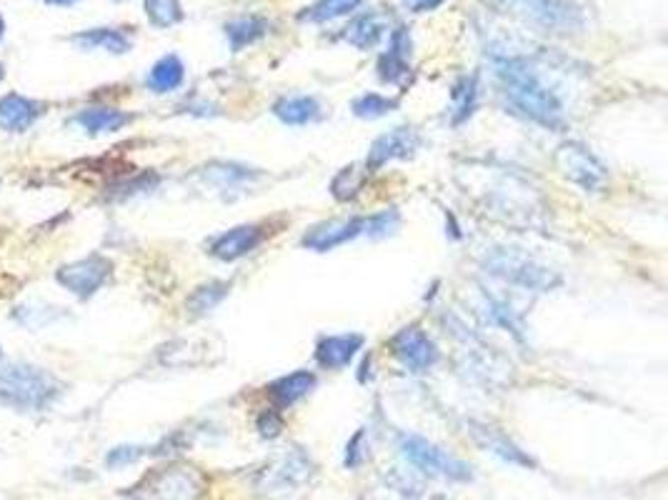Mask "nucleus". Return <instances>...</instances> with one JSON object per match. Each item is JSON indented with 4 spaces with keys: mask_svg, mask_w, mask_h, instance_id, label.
<instances>
[{
    "mask_svg": "<svg viewBox=\"0 0 668 500\" xmlns=\"http://www.w3.org/2000/svg\"><path fill=\"white\" fill-rule=\"evenodd\" d=\"M496 75L503 98L518 115L551 130L566 123L558 95L543 83L526 58H496Z\"/></svg>",
    "mask_w": 668,
    "mask_h": 500,
    "instance_id": "f257e3e1",
    "label": "nucleus"
},
{
    "mask_svg": "<svg viewBox=\"0 0 668 500\" xmlns=\"http://www.w3.org/2000/svg\"><path fill=\"white\" fill-rule=\"evenodd\" d=\"M61 393V383L31 363H13L0 368V403L13 410H46Z\"/></svg>",
    "mask_w": 668,
    "mask_h": 500,
    "instance_id": "f03ea898",
    "label": "nucleus"
},
{
    "mask_svg": "<svg viewBox=\"0 0 668 500\" xmlns=\"http://www.w3.org/2000/svg\"><path fill=\"white\" fill-rule=\"evenodd\" d=\"M398 450H401V455L408 463L416 465L423 473L448 480H471V465L458 460L456 455H451L448 450L438 448L431 440L421 438V435L403 433L401 438H398Z\"/></svg>",
    "mask_w": 668,
    "mask_h": 500,
    "instance_id": "7ed1b4c3",
    "label": "nucleus"
},
{
    "mask_svg": "<svg viewBox=\"0 0 668 500\" xmlns=\"http://www.w3.org/2000/svg\"><path fill=\"white\" fill-rule=\"evenodd\" d=\"M501 3L551 33H573L583 25L581 10L571 0H501Z\"/></svg>",
    "mask_w": 668,
    "mask_h": 500,
    "instance_id": "20e7f679",
    "label": "nucleus"
},
{
    "mask_svg": "<svg viewBox=\"0 0 668 500\" xmlns=\"http://www.w3.org/2000/svg\"><path fill=\"white\" fill-rule=\"evenodd\" d=\"M556 165L563 178L581 185L583 190H601L606 185L608 170L586 145L563 143L556 150Z\"/></svg>",
    "mask_w": 668,
    "mask_h": 500,
    "instance_id": "39448f33",
    "label": "nucleus"
},
{
    "mask_svg": "<svg viewBox=\"0 0 668 500\" xmlns=\"http://www.w3.org/2000/svg\"><path fill=\"white\" fill-rule=\"evenodd\" d=\"M486 265L491 268V273L501 275V278L511 280V283L523 285V288L546 290L551 288L553 283H558V278H551V270L511 248L496 250V253L486 260Z\"/></svg>",
    "mask_w": 668,
    "mask_h": 500,
    "instance_id": "423d86ee",
    "label": "nucleus"
},
{
    "mask_svg": "<svg viewBox=\"0 0 668 500\" xmlns=\"http://www.w3.org/2000/svg\"><path fill=\"white\" fill-rule=\"evenodd\" d=\"M111 260L103 258V255H88V258L76 260V263H68L63 268H58L56 280L66 290H71L78 298H91L93 293L103 288L111 278Z\"/></svg>",
    "mask_w": 668,
    "mask_h": 500,
    "instance_id": "0eeeda50",
    "label": "nucleus"
},
{
    "mask_svg": "<svg viewBox=\"0 0 668 500\" xmlns=\"http://www.w3.org/2000/svg\"><path fill=\"white\" fill-rule=\"evenodd\" d=\"M393 355L401 360L406 368H411L413 373H423V370L433 368L438 360V348L421 328L411 325V328H403L393 335L391 340Z\"/></svg>",
    "mask_w": 668,
    "mask_h": 500,
    "instance_id": "6e6552de",
    "label": "nucleus"
},
{
    "mask_svg": "<svg viewBox=\"0 0 668 500\" xmlns=\"http://www.w3.org/2000/svg\"><path fill=\"white\" fill-rule=\"evenodd\" d=\"M418 148H421V135H418L416 128H408V125L406 128H393L386 135L373 140L371 150H368L366 168L376 170L386 165L388 160L411 158Z\"/></svg>",
    "mask_w": 668,
    "mask_h": 500,
    "instance_id": "1a4fd4ad",
    "label": "nucleus"
},
{
    "mask_svg": "<svg viewBox=\"0 0 668 500\" xmlns=\"http://www.w3.org/2000/svg\"><path fill=\"white\" fill-rule=\"evenodd\" d=\"M358 235H368V218H351V220H326L318 223L303 235V245L316 253H326L336 245L348 243V240L358 238Z\"/></svg>",
    "mask_w": 668,
    "mask_h": 500,
    "instance_id": "9d476101",
    "label": "nucleus"
},
{
    "mask_svg": "<svg viewBox=\"0 0 668 500\" xmlns=\"http://www.w3.org/2000/svg\"><path fill=\"white\" fill-rule=\"evenodd\" d=\"M411 73V33L398 25L388 40V50L378 58V75L386 83H401Z\"/></svg>",
    "mask_w": 668,
    "mask_h": 500,
    "instance_id": "9b49d317",
    "label": "nucleus"
},
{
    "mask_svg": "<svg viewBox=\"0 0 668 500\" xmlns=\"http://www.w3.org/2000/svg\"><path fill=\"white\" fill-rule=\"evenodd\" d=\"M263 243V230L258 225H238L226 230L211 243V253L221 260H238L243 255L253 253Z\"/></svg>",
    "mask_w": 668,
    "mask_h": 500,
    "instance_id": "f8f14e48",
    "label": "nucleus"
},
{
    "mask_svg": "<svg viewBox=\"0 0 668 500\" xmlns=\"http://www.w3.org/2000/svg\"><path fill=\"white\" fill-rule=\"evenodd\" d=\"M46 105L38 100L23 98V95H6L0 98V130L8 133H26L33 123L43 115Z\"/></svg>",
    "mask_w": 668,
    "mask_h": 500,
    "instance_id": "ddd939ff",
    "label": "nucleus"
},
{
    "mask_svg": "<svg viewBox=\"0 0 668 500\" xmlns=\"http://www.w3.org/2000/svg\"><path fill=\"white\" fill-rule=\"evenodd\" d=\"M363 348V335L358 333H343V335H328L316 345V360L328 370L346 368L358 350Z\"/></svg>",
    "mask_w": 668,
    "mask_h": 500,
    "instance_id": "4468645a",
    "label": "nucleus"
},
{
    "mask_svg": "<svg viewBox=\"0 0 668 500\" xmlns=\"http://www.w3.org/2000/svg\"><path fill=\"white\" fill-rule=\"evenodd\" d=\"M73 123L81 125L86 133L103 135V133H116V130H121L123 125L131 123V115L116 108H86L73 118Z\"/></svg>",
    "mask_w": 668,
    "mask_h": 500,
    "instance_id": "2eb2a0df",
    "label": "nucleus"
},
{
    "mask_svg": "<svg viewBox=\"0 0 668 500\" xmlns=\"http://www.w3.org/2000/svg\"><path fill=\"white\" fill-rule=\"evenodd\" d=\"M73 43L81 45L83 50H108V53H128L131 50V38L118 28H93L73 35Z\"/></svg>",
    "mask_w": 668,
    "mask_h": 500,
    "instance_id": "dca6fc26",
    "label": "nucleus"
},
{
    "mask_svg": "<svg viewBox=\"0 0 668 500\" xmlns=\"http://www.w3.org/2000/svg\"><path fill=\"white\" fill-rule=\"evenodd\" d=\"M316 388V375L308 373V370H296V373H288L283 378H278L276 383H271V395L278 405H293L308 395L311 390Z\"/></svg>",
    "mask_w": 668,
    "mask_h": 500,
    "instance_id": "f3484780",
    "label": "nucleus"
},
{
    "mask_svg": "<svg viewBox=\"0 0 668 500\" xmlns=\"http://www.w3.org/2000/svg\"><path fill=\"white\" fill-rule=\"evenodd\" d=\"M273 113L286 125H306L321 118V105L311 95H296V98H283L273 105Z\"/></svg>",
    "mask_w": 668,
    "mask_h": 500,
    "instance_id": "a211bd4d",
    "label": "nucleus"
},
{
    "mask_svg": "<svg viewBox=\"0 0 668 500\" xmlns=\"http://www.w3.org/2000/svg\"><path fill=\"white\" fill-rule=\"evenodd\" d=\"M183 78H186L183 60L178 55H166V58H161L153 65L146 83L153 93H171V90H176L183 83Z\"/></svg>",
    "mask_w": 668,
    "mask_h": 500,
    "instance_id": "6ab92c4d",
    "label": "nucleus"
},
{
    "mask_svg": "<svg viewBox=\"0 0 668 500\" xmlns=\"http://www.w3.org/2000/svg\"><path fill=\"white\" fill-rule=\"evenodd\" d=\"M266 33H268V20L258 18V15H248V18L231 20V23L226 25V38L236 53L246 48V45H253Z\"/></svg>",
    "mask_w": 668,
    "mask_h": 500,
    "instance_id": "aec40b11",
    "label": "nucleus"
},
{
    "mask_svg": "<svg viewBox=\"0 0 668 500\" xmlns=\"http://www.w3.org/2000/svg\"><path fill=\"white\" fill-rule=\"evenodd\" d=\"M476 433V440L478 443L486 448V453H493L498 455L501 460H506V463H518V465H533V460L528 458V455H523L521 450L516 448V445L511 443L508 438H503L498 430H491V428H478L473 430Z\"/></svg>",
    "mask_w": 668,
    "mask_h": 500,
    "instance_id": "412c9836",
    "label": "nucleus"
},
{
    "mask_svg": "<svg viewBox=\"0 0 668 500\" xmlns=\"http://www.w3.org/2000/svg\"><path fill=\"white\" fill-rule=\"evenodd\" d=\"M383 30H386V28H383V23H381V18H378V15H373V13L371 15H361V18H356L346 28V40L351 45H356V48L368 50V48H373L378 40H381Z\"/></svg>",
    "mask_w": 668,
    "mask_h": 500,
    "instance_id": "4be33fe9",
    "label": "nucleus"
},
{
    "mask_svg": "<svg viewBox=\"0 0 668 500\" xmlns=\"http://www.w3.org/2000/svg\"><path fill=\"white\" fill-rule=\"evenodd\" d=\"M361 3L363 0H316L311 8L303 10L301 20H306V23H331V20L343 18V15H351Z\"/></svg>",
    "mask_w": 668,
    "mask_h": 500,
    "instance_id": "5701e85b",
    "label": "nucleus"
},
{
    "mask_svg": "<svg viewBox=\"0 0 668 500\" xmlns=\"http://www.w3.org/2000/svg\"><path fill=\"white\" fill-rule=\"evenodd\" d=\"M158 498L163 500H193L196 498L198 488L191 483V473L186 470H173L158 478Z\"/></svg>",
    "mask_w": 668,
    "mask_h": 500,
    "instance_id": "b1692460",
    "label": "nucleus"
},
{
    "mask_svg": "<svg viewBox=\"0 0 668 500\" xmlns=\"http://www.w3.org/2000/svg\"><path fill=\"white\" fill-rule=\"evenodd\" d=\"M146 15L156 28H173L183 20V8L178 0H143Z\"/></svg>",
    "mask_w": 668,
    "mask_h": 500,
    "instance_id": "393cba45",
    "label": "nucleus"
},
{
    "mask_svg": "<svg viewBox=\"0 0 668 500\" xmlns=\"http://www.w3.org/2000/svg\"><path fill=\"white\" fill-rule=\"evenodd\" d=\"M353 113L358 115V118H383V115L393 113V110L398 108V103L393 98H386V95L381 93H363L361 98L353 100Z\"/></svg>",
    "mask_w": 668,
    "mask_h": 500,
    "instance_id": "a878e982",
    "label": "nucleus"
},
{
    "mask_svg": "<svg viewBox=\"0 0 668 500\" xmlns=\"http://www.w3.org/2000/svg\"><path fill=\"white\" fill-rule=\"evenodd\" d=\"M228 295V285L226 283H208L201 285V288L193 290V295L188 298V308L193 313H208V310L216 308L223 298Z\"/></svg>",
    "mask_w": 668,
    "mask_h": 500,
    "instance_id": "bb28decb",
    "label": "nucleus"
},
{
    "mask_svg": "<svg viewBox=\"0 0 668 500\" xmlns=\"http://www.w3.org/2000/svg\"><path fill=\"white\" fill-rule=\"evenodd\" d=\"M453 110H456V123L466 120L476 108V78H461L453 85Z\"/></svg>",
    "mask_w": 668,
    "mask_h": 500,
    "instance_id": "cd10ccee",
    "label": "nucleus"
},
{
    "mask_svg": "<svg viewBox=\"0 0 668 500\" xmlns=\"http://www.w3.org/2000/svg\"><path fill=\"white\" fill-rule=\"evenodd\" d=\"M253 170L251 168H243V165H236V163H211L206 168V178L216 180V183L221 185H233V183H241V180H248L253 178Z\"/></svg>",
    "mask_w": 668,
    "mask_h": 500,
    "instance_id": "c85d7f7f",
    "label": "nucleus"
},
{
    "mask_svg": "<svg viewBox=\"0 0 668 500\" xmlns=\"http://www.w3.org/2000/svg\"><path fill=\"white\" fill-rule=\"evenodd\" d=\"M398 228V213L396 210H386V213H376L368 218V235L381 238V235L393 233Z\"/></svg>",
    "mask_w": 668,
    "mask_h": 500,
    "instance_id": "c756f323",
    "label": "nucleus"
},
{
    "mask_svg": "<svg viewBox=\"0 0 668 500\" xmlns=\"http://www.w3.org/2000/svg\"><path fill=\"white\" fill-rule=\"evenodd\" d=\"M143 450L136 448V445H121V448H113L111 453H108L106 463L111 465V468H121V465H128V463H136L138 458H141Z\"/></svg>",
    "mask_w": 668,
    "mask_h": 500,
    "instance_id": "7c9ffc66",
    "label": "nucleus"
},
{
    "mask_svg": "<svg viewBox=\"0 0 668 500\" xmlns=\"http://www.w3.org/2000/svg\"><path fill=\"white\" fill-rule=\"evenodd\" d=\"M281 428H283L281 415L273 413V410L263 413L261 420H258V430H261V435H266V438H273V435H278V433H281Z\"/></svg>",
    "mask_w": 668,
    "mask_h": 500,
    "instance_id": "2f4dec72",
    "label": "nucleus"
},
{
    "mask_svg": "<svg viewBox=\"0 0 668 500\" xmlns=\"http://www.w3.org/2000/svg\"><path fill=\"white\" fill-rule=\"evenodd\" d=\"M403 3H406V8L413 10V13H428V10L441 8L446 0H403Z\"/></svg>",
    "mask_w": 668,
    "mask_h": 500,
    "instance_id": "473e14b6",
    "label": "nucleus"
},
{
    "mask_svg": "<svg viewBox=\"0 0 668 500\" xmlns=\"http://www.w3.org/2000/svg\"><path fill=\"white\" fill-rule=\"evenodd\" d=\"M46 3H51V5H73V3H78V0H46Z\"/></svg>",
    "mask_w": 668,
    "mask_h": 500,
    "instance_id": "72a5a7b5",
    "label": "nucleus"
},
{
    "mask_svg": "<svg viewBox=\"0 0 668 500\" xmlns=\"http://www.w3.org/2000/svg\"><path fill=\"white\" fill-rule=\"evenodd\" d=\"M3 33H6V23H3V18H0V38H3Z\"/></svg>",
    "mask_w": 668,
    "mask_h": 500,
    "instance_id": "f704fd0d",
    "label": "nucleus"
},
{
    "mask_svg": "<svg viewBox=\"0 0 668 500\" xmlns=\"http://www.w3.org/2000/svg\"><path fill=\"white\" fill-rule=\"evenodd\" d=\"M0 80H3V65H0Z\"/></svg>",
    "mask_w": 668,
    "mask_h": 500,
    "instance_id": "c9c22d12",
    "label": "nucleus"
},
{
    "mask_svg": "<svg viewBox=\"0 0 668 500\" xmlns=\"http://www.w3.org/2000/svg\"><path fill=\"white\" fill-rule=\"evenodd\" d=\"M436 500H446V498H436Z\"/></svg>",
    "mask_w": 668,
    "mask_h": 500,
    "instance_id": "e433bc0d",
    "label": "nucleus"
},
{
    "mask_svg": "<svg viewBox=\"0 0 668 500\" xmlns=\"http://www.w3.org/2000/svg\"><path fill=\"white\" fill-rule=\"evenodd\" d=\"M0 353H3V350H0Z\"/></svg>",
    "mask_w": 668,
    "mask_h": 500,
    "instance_id": "4c0bfd02",
    "label": "nucleus"
}]
</instances>
